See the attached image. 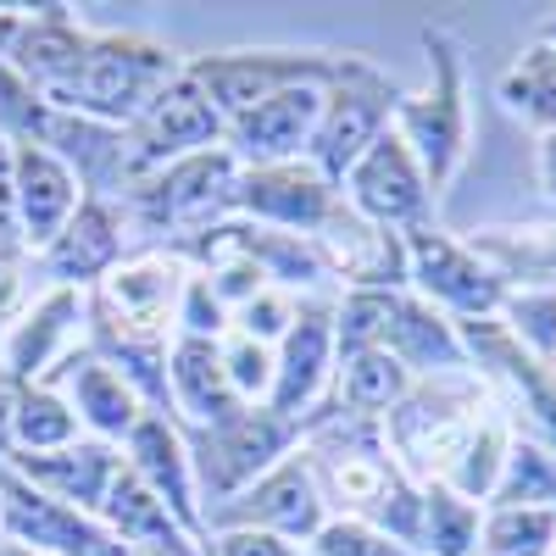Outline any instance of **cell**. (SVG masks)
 <instances>
[{
  "instance_id": "obj_1",
  "label": "cell",
  "mask_w": 556,
  "mask_h": 556,
  "mask_svg": "<svg viewBox=\"0 0 556 556\" xmlns=\"http://www.w3.org/2000/svg\"><path fill=\"white\" fill-rule=\"evenodd\" d=\"M501 406L490 401V390L473 374H445V379H417L384 417L379 434L384 451L395 456V468L417 484H445V473L456 468V456L473 445V434L490 424Z\"/></svg>"
},
{
  "instance_id": "obj_2",
  "label": "cell",
  "mask_w": 556,
  "mask_h": 556,
  "mask_svg": "<svg viewBox=\"0 0 556 556\" xmlns=\"http://www.w3.org/2000/svg\"><path fill=\"white\" fill-rule=\"evenodd\" d=\"M178 73L184 62L151 34H89L78 67L56 89H45L39 101L106 128H128Z\"/></svg>"
},
{
  "instance_id": "obj_3",
  "label": "cell",
  "mask_w": 556,
  "mask_h": 556,
  "mask_svg": "<svg viewBox=\"0 0 556 556\" xmlns=\"http://www.w3.org/2000/svg\"><path fill=\"white\" fill-rule=\"evenodd\" d=\"M424 56H429V84L417 96L395 101V134L424 167L434 201L456 184L473 151V106H468V51L451 28H424Z\"/></svg>"
},
{
  "instance_id": "obj_4",
  "label": "cell",
  "mask_w": 556,
  "mask_h": 556,
  "mask_svg": "<svg viewBox=\"0 0 556 556\" xmlns=\"http://www.w3.org/2000/svg\"><path fill=\"white\" fill-rule=\"evenodd\" d=\"M235 178H240V162L217 146V151H195V156H178L167 167H151V173L128 178L117 206L139 235H162L167 245H178V240L201 235V228L235 217L228 212Z\"/></svg>"
},
{
  "instance_id": "obj_5",
  "label": "cell",
  "mask_w": 556,
  "mask_h": 556,
  "mask_svg": "<svg viewBox=\"0 0 556 556\" xmlns=\"http://www.w3.org/2000/svg\"><path fill=\"white\" fill-rule=\"evenodd\" d=\"M184 285H190V267H184L167 245L134 251L84 295V323H89V334H106V340L173 345Z\"/></svg>"
},
{
  "instance_id": "obj_6",
  "label": "cell",
  "mask_w": 556,
  "mask_h": 556,
  "mask_svg": "<svg viewBox=\"0 0 556 556\" xmlns=\"http://www.w3.org/2000/svg\"><path fill=\"white\" fill-rule=\"evenodd\" d=\"M395 101H401V89L384 67H374L367 56H334V73L323 84V112H317V128H312L306 162L329 184H340L362 162V151L374 146L379 134H390Z\"/></svg>"
},
{
  "instance_id": "obj_7",
  "label": "cell",
  "mask_w": 556,
  "mask_h": 556,
  "mask_svg": "<svg viewBox=\"0 0 556 556\" xmlns=\"http://www.w3.org/2000/svg\"><path fill=\"white\" fill-rule=\"evenodd\" d=\"M184 445H190V473H195L201 518H206L223 501L251 490L262 473H273L301 445V424H290V417H278L267 406H245L223 429H190Z\"/></svg>"
},
{
  "instance_id": "obj_8",
  "label": "cell",
  "mask_w": 556,
  "mask_h": 556,
  "mask_svg": "<svg viewBox=\"0 0 556 556\" xmlns=\"http://www.w3.org/2000/svg\"><path fill=\"white\" fill-rule=\"evenodd\" d=\"M406 240V290L429 301L451 323H490L506 301V285L468 251L462 235H445L440 223L412 228Z\"/></svg>"
},
{
  "instance_id": "obj_9",
  "label": "cell",
  "mask_w": 556,
  "mask_h": 556,
  "mask_svg": "<svg viewBox=\"0 0 556 556\" xmlns=\"http://www.w3.org/2000/svg\"><path fill=\"white\" fill-rule=\"evenodd\" d=\"M340 201L367 217V223H379V228H395V235H412V228H429L434 223V190H429V178L424 167H417V156L406 151V139L390 128L379 134L374 146L362 151V162L340 178Z\"/></svg>"
},
{
  "instance_id": "obj_10",
  "label": "cell",
  "mask_w": 556,
  "mask_h": 556,
  "mask_svg": "<svg viewBox=\"0 0 556 556\" xmlns=\"http://www.w3.org/2000/svg\"><path fill=\"white\" fill-rule=\"evenodd\" d=\"M329 67H334V56H312V51H217V56L184 62V73L195 78V89L217 106L223 123L262 106L267 96H278V89L323 84Z\"/></svg>"
},
{
  "instance_id": "obj_11",
  "label": "cell",
  "mask_w": 556,
  "mask_h": 556,
  "mask_svg": "<svg viewBox=\"0 0 556 556\" xmlns=\"http://www.w3.org/2000/svg\"><path fill=\"white\" fill-rule=\"evenodd\" d=\"M323 523H329V506H323L317 479H312L301 451H290L251 490H240L235 501H223L217 513H206V534L212 529H267L290 545H312Z\"/></svg>"
},
{
  "instance_id": "obj_12",
  "label": "cell",
  "mask_w": 556,
  "mask_h": 556,
  "mask_svg": "<svg viewBox=\"0 0 556 556\" xmlns=\"http://www.w3.org/2000/svg\"><path fill=\"white\" fill-rule=\"evenodd\" d=\"M334 206H340V184H329L306 156L273 162V167H240L235 195H228L235 217L278 228V235H301V240H312Z\"/></svg>"
},
{
  "instance_id": "obj_13",
  "label": "cell",
  "mask_w": 556,
  "mask_h": 556,
  "mask_svg": "<svg viewBox=\"0 0 556 556\" xmlns=\"http://www.w3.org/2000/svg\"><path fill=\"white\" fill-rule=\"evenodd\" d=\"M0 529H7V540H17L39 556H139L101 518L73 513V506L23 484L7 462H0Z\"/></svg>"
},
{
  "instance_id": "obj_14",
  "label": "cell",
  "mask_w": 556,
  "mask_h": 556,
  "mask_svg": "<svg viewBox=\"0 0 556 556\" xmlns=\"http://www.w3.org/2000/svg\"><path fill=\"white\" fill-rule=\"evenodd\" d=\"M329 384H334V301L312 295L301 301L290 334L273 345V390L262 406L301 424V417L323 406Z\"/></svg>"
},
{
  "instance_id": "obj_15",
  "label": "cell",
  "mask_w": 556,
  "mask_h": 556,
  "mask_svg": "<svg viewBox=\"0 0 556 556\" xmlns=\"http://www.w3.org/2000/svg\"><path fill=\"white\" fill-rule=\"evenodd\" d=\"M123 134H128V167H134V178H139V173L167 167V162H178V156L217 151V146H223V117H217V106L195 89V78L178 73Z\"/></svg>"
},
{
  "instance_id": "obj_16",
  "label": "cell",
  "mask_w": 556,
  "mask_h": 556,
  "mask_svg": "<svg viewBox=\"0 0 556 556\" xmlns=\"http://www.w3.org/2000/svg\"><path fill=\"white\" fill-rule=\"evenodd\" d=\"M312 251L329 273V285L345 290H406V240L395 228H379L356 217L345 201L323 217V228L312 235Z\"/></svg>"
},
{
  "instance_id": "obj_17",
  "label": "cell",
  "mask_w": 556,
  "mask_h": 556,
  "mask_svg": "<svg viewBox=\"0 0 556 556\" xmlns=\"http://www.w3.org/2000/svg\"><path fill=\"white\" fill-rule=\"evenodd\" d=\"M334 73V67H329ZM329 84V78H323ZM323 84H295L278 89L262 106L240 112L223 123V151L235 156L240 167H273V162H301L312 146V128L323 112Z\"/></svg>"
},
{
  "instance_id": "obj_18",
  "label": "cell",
  "mask_w": 556,
  "mask_h": 556,
  "mask_svg": "<svg viewBox=\"0 0 556 556\" xmlns=\"http://www.w3.org/2000/svg\"><path fill=\"white\" fill-rule=\"evenodd\" d=\"M123 451H128L123 468L167 506L173 523H178L184 534H190L195 545H206V518H201V495H195V473H190V445H184V434H178L173 417L146 412Z\"/></svg>"
},
{
  "instance_id": "obj_19",
  "label": "cell",
  "mask_w": 556,
  "mask_h": 556,
  "mask_svg": "<svg viewBox=\"0 0 556 556\" xmlns=\"http://www.w3.org/2000/svg\"><path fill=\"white\" fill-rule=\"evenodd\" d=\"M78 323H84V290L51 285L34 306L7 317V334H0V367H7L17 384H45L73 356Z\"/></svg>"
},
{
  "instance_id": "obj_20",
  "label": "cell",
  "mask_w": 556,
  "mask_h": 556,
  "mask_svg": "<svg viewBox=\"0 0 556 556\" xmlns=\"http://www.w3.org/2000/svg\"><path fill=\"white\" fill-rule=\"evenodd\" d=\"M123 240H128V217H123V206L106 201V195H84L78 212L67 217V228L39 251V267L51 273V285H62V290H84V295H89V290H96L101 278L128 256Z\"/></svg>"
},
{
  "instance_id": "obj_21",
  "label": "cell",
  "mask_w": 556,
  "mask_h": 556,
  "mask_svg": "<svg viewBox=\"0 0 556 556\" xmlns=\"http://www.w3.org/2000/svg\"><path fill=\"white\" fill-rule=\"evenodd\" d=\"M7 468L34 484L39 495H51L62 506H73V513H89L96 518L101 513V501L112 490V479L123 473V451L106 445V440H73L62 451H12L7 456Z\"/></svg>"
},
{
  "instance_id": "obj_22",
  "label": "cell",
  "mask_w": 556,
  "mask_h": 556,
  "mask_svg": "<svg viewBox=\"0 0 556 556\" xmlns=\"http://www.w3.org/2000/svg\"><path fill=\"white\" fill-rule=\"evenodd\" d=\"M12 190H17V223H23V251H45L67 217L84 201V184L73 178V167L39 146H12Z\"/></svg>"
},
{
  "instance_id": "obj_23",
  "label": "cell",
  "mask_w": 556,
  "mask_h": 556,
  "mask_svg": "<svg viewBox=\"0 0 556 556\" xmlns=\"http://www.w3.org/2000/svg\"><path fill=\"white\" fill-rule=\"evenodd\" d=\"M45 384L67 390V406L78 412V429H89V440L128 445V434L139 429V417H146V401L123 384V374H112V367L89 351H73Z\"/></svg>"
},
{
  "instance_id": "obj_24",
  "label": "cell",
  "mask_w": 556,
  "mask_h": 556,
  "mask_svg": "<svg viewBox=\"0 0 556 556\" xmlns=\"http://www.w3.org/2000/svg\"><path fill=\"white\" fill-rule=\"evenodd\" d=\"M167 395H173V417H184V429H223L245 412V401L223 374L217 340H195V334H178L167 351Z\"/></svg>"
},
{
  "instance_id": "obj_25",
  "label": "cell",
  "mask_w": 556,
  "mask_h": 556,
  "mask_svg": "<svg viewBox=\"0 0 556 556\" xmlns=\"http://www.w3.org/2000/svg\"><path fill=\"white\" fill-rule=\"evenodd\" d=\"M379 351H390L412 379H445V374H473L468 351H462V334L445 312H434L429 301H417L412 290L395 295L390 323H384V340Z\"/></svg>"
},
{
  "instance_id": "obj_26",
  "label": "cell",
  "mask_w": 556,
  "mask_h": 556,
  "mask_svg": "<svg viewBox=\"0 0 556 556\" xmlns=\"http://www.w3.org/2000/svg\"><path fill=\"white\" fill-rule=\"evenodd\" d=\"M462 240L506 290H556V217L551 223H484Z\"/></svg>"
},
{
  "instance_id": "obj_27",
  "label": "cell",
  "mask_w": 556,
  "mask_h": 556,
  "mask_svg": "<svg viewBox=\"0 0 556 556\" xmlns=\"http://www.w3.org/2000/svg\"><path fill=\"white\" fill-rule=\"evenodd\" d=\"M128 551H139V556H151V551H178V545H195L190 534H184L178 523H173V513L167 506L139 484L128 468L112 479V490H106V501H101V513H96Z\"/></svg>"
},
{
  "instance_id": "obj_28",
  "label": "cell",
  "mask_w": 556,
  "mask_h": 556,
  "mask_svg": "<svg viewBox=\"0 0 556 556\" xmlns=\"http://www.w3.org/2000/svg\"><path fill=\"white\" fill-rule=\"evenodd\" d=\"M417 379L406 374V367L390 356V351H356V356H340L334 362V384H329V395H323V401H329L334 412H345V417H374V424H379V417L412 390Z\"/></svg>"
},
{
  "instance_id": "obj_29",
  "label": "cell",
  "mask_w": 556,
  "mask_h": 556,
  "mask_svg": "<svg viewBox=\"0 0 556 556\" xmlns=\"http://www.w3.org/2000/svg\"><path fill=\"white\" fill-rule=\"evenodd\" d=\"M495 101L518 123H529L534 134H551L556 128V45H545V39L523 45V51L501 67Z\"/></svg>"
},
{
  "instance_id": "obj_30",
  "label": "cell",
  "mask_w": 556,
  "mask_h": 556,
  "mask_svg": "<svg viewBox=\"0 0 556 556\" xmlns=\"http://www.w3.org/2000/svg\"><path fill=\"white\" fill-rule=\"evenodd\" d=\"M484 506H545V513H556V445L513 429L495 495Z\"/></svg>"
},
{
  "instance_id": "obj_31",
  "label": "cell",
  "mask_w": 556,
  "mask_h": 556,
  "mask_svg": "<svg viewBox=\"0 0 556 556\" xmlns=\"http://www.w3.org/2000/svg\"><path fill=\"white\" fill-rule=\"evenodd\" d=\"M479 518H484V506L462 501L445 484H429L424 523H417V556H479Z\"/></svg>"
},
{
  "instance_id": "obj_32",
  "label": "cell",
  "mask_w": 556,
  "mask_h": 556,
  "mask_svg": "<svg viewBox=\"0 0 556 556\" xmlns=\"http://www.w3.org/2000/svg\"><path fill=\"white\" fill-rule=\"evenodd\" d=\"M479 556H556V513H545V506H484Z\"/></svg>"
},
{
  "instance_id": "obj_33",
  "label": "cell",
  "mask_w": 556,
  "mask_h": 556,
  "mask_svg": "<svg viewBox=\"0 0 556 556\" xmlns=\"http://www.w3.org/2000/svg\"><path fill=\"white\" fill-rule=\"evenodd\" d=\"M73 440H78V412L67 406V395L51 384H28L12 424V451H62Z\"/></svg>"
},
{
  "instance_id": "obj_34",
  "label": "cell",
  "mask_w": 556,
  "mask_h": 556,
  "mask_svg": "<svg viewBox=\"0 0 556 556\" xmlns=\"http://www.w3.org/2000/svg\"><path fill=\"white\" fill-rule=\"evenodd\" d=\"M506 445H513V424H506V412H495L490 424L473 434V445L456 456V468L445 473V490H456L462 501L484 506L495 495V479H501V462H506Z\"/></svg>"
},
{
  "instance_id": "obj_35",
  "label": "cell",
  "mask_w": 556,
  "mask_h": 556,
  "mask_svg": "<svg viewBox=\"0 0 556 556\" xmlns=\"http://www.w3.org/2000/svg\"><path fill=\"white\" fill-rule=\"evenodd\" d=\"M495 323L529 356H540V362L556 367V290H506Z\"/></svg>"
},
{
  "instance_id": "obj_36",
  "label": "cell",
  "mask_w": 556,
  "mask_h": 556,
  "mask_svg": "<svg viewBox=\"0 0 556 556\" xmlns=\"http://www.w3.org/2000/svg\"><path fill=\"white\" fill-rule=\"evenodd\" d=\"M217 356H223V374H228V384H235V395L245 406H262L267 390H273V345H256L251 334L228 329L217 340Z\"/></svg>"
},
{
  "instance_id": "obj_37",
  "label": "cell",
  "mask_w": 556,
  "mask_h": 556,
  "mask_svg": "<svg viewBox=\"0 0 556 556\" xmlns=\"http://www.w3.org/2000/svg\"><path fill=\"white\" fill-rule=\"evenodd\" d=\"M295 312H301V301L295 295H285V290H262V295H251L240 312H235V323L228 329H240V334H251L256 345H278L290 334V323H295Z\"/></svg>"
},
{
  "instance_id": "obj_38",
  "label": "cell",
  "mask_w": 556,
  "mask_h": 556,
  "mask_svg": "<svg viewBox=\"0 0 556 556\" xmlns=\"http://www.w3.org/2000/svg\"><path fill=\"white\" fill-rule=\"evenodd\" d=\"M312 556H412L401 540L367 529V523H351V518H329L312 540Z\"/></svg>"
},
{
  "instance_id": "obj_39",
  "label": "cell",
  "mask_w": 556,
  "mask_h": 556,
  "mask_svg": "<svg viewBox=\"0 0 556 556\" xmlns=\"http://www.w3.org/2000/svg\"><path fill=\"white\" fill-rule=\"evenodd\" d=\"M201 551L206 556H301V545L278 540L267 529H212Z\"/></svg>"
},
{
  "instance_id": "obj_40",
  "label": "cell",
  "mask_w": 556,
  "mask_h": 556,
  "mask_svg": "<svg viewBox=\"0 0 556 556\" xmlns=\"http://www.w3.org/2000/svg\"><path fill=\"white\" fill-rule=\"evenodd\" d=\"M23 262V223H17V190H12V146L0 139V267Z\"/></svg>"
},
{
  "instance_id": "obj_41",
  "label": "cell",
  "mask_w": 556,
  "mask_h": 556,
  "mask_svg": "<svg viewBox=\"0 0 556 556\" xmlns=\"http://www.w3.org/2000/svg\"><path fill=\"white\" fill-rule=\"evenodd\" d=\"M23 390L28 384H17L7 367H0V462L12 456V424H17V406H23Z\"/></svg>"
},
{
  "instance_id": "obj_42",
  "label": "cell",
  "mask_w": 556,
  "mask_h": 556,
  "mask_svg": "<svg viewBox=\"0 0 556 556\" xmlns=\"http://www.w3.org/2000/svg\"><path fill=\"white\" fill-rule=\"evenodd\" d=\"M534 178H540V190H545V201L556 206V128L534 139Z\"/></svg>"
},
{
  "instance_id": "obj_43",
  "label": "cell",
  "mask_w": 556,
  "mask_h": 556,
  "mask_svg": "<svg viewBox=\"0 0 556 556\" xmlns=\"http://www.w3.org/2000/svg\"><path fill=\"white\" fill-rule=\"evenodd\" d=\"M0 556H39V551H28V545H17V540H7V545H0Z\"/></svg>"
},
{
  "instance_id": "obj_44",
  "label": "cell",
  "mask_w": 556,
  "mask_h": 556,
  "mask_svg": "<svg viewBox=\"0 0 556 556\" xmlns=\"http://www.w3.org/2000/svg\"><path fill=\"white\" fill-rule=\"evenodd\" d=\"M540 39H545V45H556V17H551V23L540 28Z\"/></svg>"
}]
</instances>
